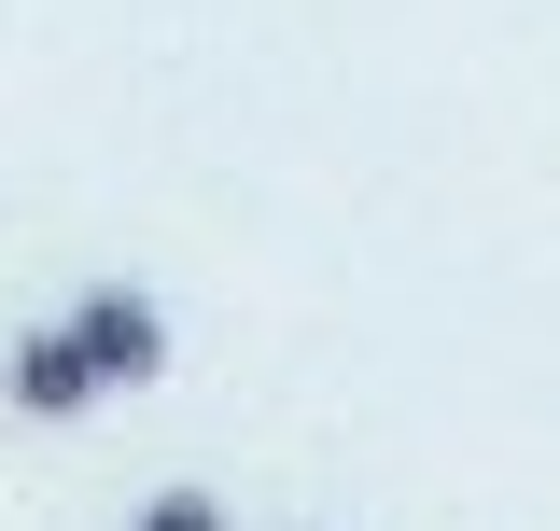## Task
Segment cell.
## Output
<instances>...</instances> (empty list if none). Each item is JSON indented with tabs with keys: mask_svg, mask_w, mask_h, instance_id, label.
<instances>
[{
	"mask_svg": "<svg viewBox=\"0 0 560 531\" xmlns=\"http://www.w3.org/2000/svg\"><path fill=\"white\" fill-rule=\"evenodd\" d=\"M70 335H84V364H98L113 392H154V378H168V308H154L140 280H84V294H70Z\"/></svg>",
	"mask_w": 560,
	"mask_h": 531,
	"instance_id": "1",
	"label": "cell"
},
{
	"mask_svg": "<svg viewBox=\"0 0 560 531\" xmlns=\"http://www.w3.org/2000/svg\"><path fill=\"white\" fill-rule=\"evenodd\" d=\"M0 392H14V420H84L113 378L84 364V335H70V322H28V335H14V364H0Z\"/></svg>",
	"mask_w": 560,
	"mask_h": 531,
	"instance_id": "2",
	"label": "cell"
},
{
	"mask_svg": "<svg viewBox=\"0 0 560 531\" xmlns=\"http://www.w3.org/2000/svg\"><path fill=\"white\" fill-rule=\"evenodd\" d=\"M127 531H238V518H224V489H197V475H183V489H154Z\"/></svg>",
	"mask_w": 560,
	"mask_h": 531,
	"instance_id": "3",
	"label": "cell"
}]
</instances>
